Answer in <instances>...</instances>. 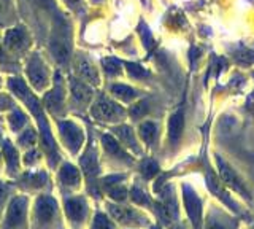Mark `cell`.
<instances>
[{
  "instance_id": "1",
  "label": "cell",
  "mask_w": 254,
  "mask_h": 229,
  "mask_svg": "<svg viewBox=\"0 0 254 229\" xmlns=\"http://www.w3.org/2000/svg\"><path fill=\"white\" fill-rule=\"evenodd\" d=\"M61 225V217L58 212V205L51 196H40L35 204V229H58Z\"/></svg>"
},
{
  "instance_id": "2",
  "label": "cell",
  "mask_w": 254,
  "mask_h": 229,
  "mask_svg": "<svg viewBox=\"0 0 254 229\" xmlns=\"http://www.w3.org/2000/svg\"><path fill=\"white\" fill-rule=\"evenodd\" d=\"M27 197L18 196L11 201L6 212L3 229H26L27 221Z\"/></svg>"
},
{
  "instance_id": "3",
  "label": "cell",
  "mask_w": 254,
  "mask_h": 229,
  "mask_svg": "<svg viewBox=\"0 0 254 229\" xmlns=\"http://www.w3.org/2000/svg\"><path fill=\"white\" fill-rule=\"evenodd\" d=\"M54 32L51 35V51L54 54V58L59 62H67L70 56V38H68V27L67 24H64V21L56 22Z\"/></svg>"
},
{
  "instance_id": "4",
  "label": "cell",
  "mask_w": 254,
  "mask_h": 229,
  "mask_svg": "<svg viewBox=\"0 0 254 229\" xmlns=\"http://www.w3.org/2000/svg\"><path fill=\"white\" fill-rule=\"evenodd\" d=\"M91 113L94 118H97L100 121H108V123H116L124 116V110L121 105H118L116 102L107 99L105 96H100L95 104L91 108Z\"/></svg>"
},
{
  "instance_id": "5",
  "label": "cell",
  "mask_w": 254,
  "mask_h": 229,
  "mask_svg": "<svg viewBox=\"0 0 254 229\" xmlns=\"http://www.w3.org/2000/svg\"><path fill=\"white\" fill-rule=\"evenodd\" d=\"M27 76L30 84L38 91H45L50 86V72L45 66L43 59L38 54H32L27 64Z\"/></svg>"
},
{
  "instance_id": "6",
  "label": "cell",
  "mask_w": 254,
  "mask_h": 229,
  "mask_svg": "<svg viewBox=\"0 0 254 229\" xmlns=\"http://www.w3.org/2000/svg\"><path fill=\"white\" fill-rule=\"evenodd\" d=\"M183 197H185V205L188 210V215L192 221V226L195 229L202 228V204L195 191L189 185L183 186Z\"/></svg>"
},
{
  "instance_id": "7",
  "label": "cell",
  "mask_w": 254,
  "mask_h": 229,
  "mask_svg": "<svg viewBox=\"0 0 254 229\" xmlns=\"http://www.w3.org/2000/svg\"><path fill=\"white\" fill-rule=\"evenodd\" d=\"M216 164H218V170H219V178L222 183H226L229 188H232L234 191H237L238 194H242L243 197H250L248 191H246V188L243 186V183L240 181V178H238L235 175V172L229 167V164L221 159V156H216Z\"/></svg>"
},
{
  "instance_id": "8",
  "label": "cell",
  "mask_w": 254,
  "mask_h": 229,
  "mask_svg": "<svg viewBox=\"0 0 254 229\" xmlns=\"http://www.w3.org/2000/svg\"><path fill=\"white\" fill-rule=\"evenodd\" d=\"M75 72L79 80H83L87 84H99V74L97 69L91 62L89 58L83 56V54H76L75 56Z\"/></svg>"
},
{
  "instance_id": "9",
  "label": "cell",
  "mask_w": 254,
  "mask_h": 229,
  "mask_svg": "<svg viewBox=\"0 0 254 229\" xmlns=\"http://www.w3.org/2000/svg\"><path fill=\"white\" fill-rule=\"evenodd\" d=\"M5 48L8 51L14 53H22L24 50L29 48V35L24 27H14L6 30L5 38H3Z\"/></svg>"
},
{
  "instance_id": "10",
  "label": "cell",
  "mask_w": 254,
  "mask_h": 229,
  "mask_svg": "<svg viewBox=\"0 0 254 229\" xmlns=\"http://www.w3.org/2000/svg\"><path fill=\"white\" fill-rule=\"evenodd\" d=\"M61 126V136L65 142L67 148L71 152V154H76L79 145L83 142V132L79 129V126H76L75 123H70V121H64L59 124Z\"/></svg>"
},
{
  "instance_id": "11",
  "label": "cell",
  "mask_w": 254,
  "mask_h": 229,
  "mask_svg": "<svg viewBox=\"0 0 254 229\" xmlns=\"http://www.w3.org/2000/svg\"><path fill=\"white\" fill-rule=\"evenodd\" d=\"M65 210H67V218L73 228H79L83 225L87 215V205L83 197H71L65 202Z\"/></svg>"
},
{
  "instance_id": "12",
  "label": "cell",
  "mask_w": 254,
  "mask_h": 229,
  "mask_svg": "<svg viewBox=\"0 0 254 229\" xmlns=\"http://www.w3.org/2000/svg\"><path fill=\"white\" fill-rule=\"evenodd\" d=\"M70 91H71V102L78 107L83 108L86 105H89L92 91L89 88V84L84 83L79 78H71L70 80Z\"/></svg>"
},
{
  "instance_id": "13",
  "label": "cell",
  "mask_w": 254,
  "mask_h": 229,
  "mask_svg": "<svg viewBox=\"0 0 254 229\" xmlns=\"http://www.w3.org/2000/svg\"><path fill=\"white\" fill-rule=\"evenodd\" d=\"M111 217L115 220L121 221L124 225H143L145 220L141 218V215H138L137 212H133L129 207H123V205H110L108 207Z\"/></svg>"
},
{
  "instance_id": "14",
  "label": "cell",
  "mask_w": 254,
  "mask_h": 229,
  "mask_svg": "<svg viewBox=\"0 0 254 229\" xmlns=\"http://www.w3.org/2000/svg\"><path fill=\"white\" fill-rule=\"evenodd\" d=\"M206 183H208V186H210V189H211V193H213L214 196H218L221 201H224L230 209H237L235 205H234V202H232V199H230V196L227 194V191H226L224 188H222V181H221V178L214 175V172H211V170L206 172Z\"/></svg>"
},
{
  "instance_id": "15",
  "label": "cell",
  "mask_w": 254,
  "mask_h": 229,
  "mask_svg": "<svg viewBox=\"0 0 254 229\" xmlns=\"http://www.w3.org/2000/svg\"><path fill=\"white\" fill-rule=\"evenodd\" d=\"M183 129H185V115H183V112L173 113L169 121V137L173 145H177L180 142L183 136Z\"/></svg>"
},
{
  "instance_id": "16",
  "label": "cell",
  "mask_w": 254,
  "mask_h": 229,
  "mask_svg": "<svg viewBox=\"0 0 254 229\" xmlns=\"http://www.w3.org/2000/svg\"><path fill=\"white\" fill-rule=\"evenodd\" d=\"M59 178H61V183L64 186L76 188L79 185V173L71 164H64L62 165V169L59 172Z\"/></svg>"
},
{
  "instance_id": "17",
  "label": "cell",
  "mask_w": 254,
  "mask_h": 229,
  "mask_svg": "<svg viewBox=\"0 0 254 229\" xmlns=\"http://www.w3.org/2000/svg\"><path fill=\"white\" fill-rule=\"evenodd\" d=\"M113 132L119 137V140H121L124 145H127L129 148L135 150L137 153H140V147L137 144V140H135L133 131L130 129V126H118V128L113 129Z\"/></svg>"
},
{
  "instance_id": "18",
  "label": "cell",
  "mask_w": 254,
  "mask_h": 229,
  "mask_svg": "<svg viewBox=\"0 0 254 229\" xmlns=\"http://www.w3.org/2000/svg\"><path fill=\"white\" fill-rule=\"evenodd\" d=\"M111 92H113V96L118 97L119 100L123 102H130L137 97V91L130 86H126V84H113L111 86Z\"/></svg>"
},
{
  "instance_id": "19",
  "label": "cell",
  "mask_w": 254,
  "mask_h": 229,
  "mask_svg": "<svg viewBox=\"0 0 254 229\" xmlns=\"http://www.w3.org/2000/svg\"><path fill=\"white\" fill-rule=\"evenodd\" d=\"M103 147H105L107 152L111 154V156H116V157H121V159H127L129 161V156H127L123 150H121V145L118 144V142L111 137V136H103Z\"/></svg>"
},
{
  "instance_id": "20",
  "label": "cell",
  "mask_w": 254,
  "mask_h": 229,
  "mask_svg": "<svg viewBox=\"0 0 254 229\" xmlns=\"http://www.w3.org/2000/svg\"><path fill=\"white\" fill-rule=\"evenodd\" d=\"M140 137H141V140L145 142V144H148V145H151L154 142V139H156V134H157V126H156V123H153V121H146V123H143L141 126H140Z\"/></svg>"
},
{
  "instance_id": "21",
  "label": "cell",
  "mask_w": 254,
  "mask_h": 229,
  "mask_svg": "<svg viewBox=\"0 0 254 229\" xmlns=\"http://www.w3.org/2000/svg\"><path fill=\"white\" fill-rule=\"evenodd\" d=\"M3 152H5V157H8V167H10V172H11V169L16 170L18 169V152L11 147L10 142H5L3 144Z\"/></svg>"
},
{
  "instance_id": "22",
  "label": "cell",
  "mask_w": 254,
  "mask_h": 229,
  "mask_svg": "<svg viewBox=\"0 0 254 229\" xmlns=\"http://www.w3.org/2000/svg\"><path fill=\"white\" fill-rule=\"evenodd\" d=\"M234 58L238 64L242 66H250V64H254V50H238L237 53H234Z\"/></svg>"
},
{
  "instance_id": "23",
  "label": "cell",
  "mask_w": 254,
  "mask_h": 229,
  "mask_svg": "<svg viewBox=\"0 0 254 229\" xmlns=\"http://www.w3.org/2000/svg\"><path fill=\"white\" fill-rule=\"evenodd\" d=\"M26 121H27V116L24 115L19 110H16L14 113L10 115V124H11V129L13 131H19L22 129L24 126H26Z\"/></svg>"
},
{
  "instance_id": "24",
  "label": "cell",
  "mask_w": 254,
  "mask_h": 229,
  "mask_svg": "<svg viewBox=\"0 0 254 229\" xmlns=\"http://www.w3.org/2000/svg\"><path fill=\"white\" fill-rule=\"evenodd\" d=\"M159 170V165L156 161L153 159H146V161H143L141 162V173L145 175L146 178H153L156 173Z\"/></svg>"
},
{
  "instance_id": "25",
  "label": "cell",
  "mask_w": 254,
  "mask_h": 229,
  "mask_svg": "<svg viewBox=\"0 0 254 229\" xmlns=\"http://www.w3.org/2000/svg\"><path fill=\"white\" fill-rule=\"evenodd\" d=\"M103 69H105V72L108 75H118L121 72V62L110 58V59H105L103 61Z\"/></svg>"
},
{
  "instance_id": "26",
  "label": "cell",
  "mask_w": 254,
  "mask_h": 229,
  "mask_svg": "<svg viewBox=\"0 0 254 229\" xmlns=\"http://www.w3.org/2000/svg\"><path fill=\"white\" fill-rule=\"evenodd\" d=\"M92 229H115V225L108 220V217L97 213V217H95L92 223Z\"/></svg>"
},
{
  "instance_id": "27",
  "label": "cell",
  "mask_w": 254,
  "mask_h": 229,
  "mask_svg": "<svg viewBox=\"0 0 254 229\" xmlns=\"http://www.w3.org/2000/svg\"><path fill=\"white\" fill-rule=\"evenodd\" d=\"M35 140H37V134H35V131L32 129V128H29V129L19 137V142H21V144H22L24 147L35 145Z\"/></svg>"
},
{
  "instance_id": "28",
  "label": "cell",
  "mask_w": 254,
  "mask_h": 229,
  "mask_svg": "<svg viewBox=\"0 0 254 229\" xmlns=\"http://www.w3.org/2000/svg\"><path fill=\"white\" fill-rule=\"evenodd\" d=\"M127 70H129V74H130V76L132 78H145L148 74H146V70L143 69V67H140L138 64H127Z\"/></svg>"
},
{
  "instance_id": "29",
  "label": "cell",
  "mask_w": 254,
  "mask_h": 229,
  "mask_svg": "<svg viewBox=\"0 0 254 229\" xmlns=\"http://www.w3.org/2000/svg\"><path fill=\"white\" fill-rule=\"evenodd\" d=\"M146 110H148L146 100H141V102H137V104H135V105L132 107L130 113H132L133 118H140V116H143V115L146 113Z\"/></svg>"
},
{
  "instance_id": "30",
  "label": "cell",
  "mask_w": 254,
  "mask_h": 229,
  "mask_svg": "<svg viewBox=\"0 0 254 229\" xmlns=\"http://www.w3.org/2000/svg\"><path fill=\"white\" fill-rule=\"evenodd\" d=\"M132 199L137 202V204H141V205H148L149 204L148 196L143 193L141 189H138V188H133L132 189Z\"/></svg>"
},
{
  "instance_id": "31",
  "label": "cell",
  "mask_w": 254,
  "mask_h": 229,
  "mask_svg": "<svg viewBox=\"0 0 254 229\" xmlns=\"http://www.w3.org/2000/svg\"><path fill=\"white\" fill-rule=\"evenodd\" d=\"M6 48H3L2 45H0V62L2 64H5V62L8 61V51H5Z\"/></svg>"
},
{
  "instance_id": "32",
  "label": "cell",
  "mask_w": 254,
  "mask_h": 229,
  "mask_svg": "<svg viewBox=\"0 0 254 229\" xmlns=\"http://www.w3.org/2000/svg\"><path fill=\"white\" fill-rule=\"evenodd\" d=\"M208 229H226L224 226H222L219 221H216V220H211L210 223H208Z\"/></svg>"
},
{
  "instance_id": "33",
  "label": "cell",
  "mask_w": 254,
  "mask_h": 229,
  "mask_svg": "<svg viewBox=\"0 0 254 229\" xmlns=\"http://www.w3.org/2000/svg\"><path fill=\"white\" fill-rule=\"evenodd\" d=\"M246 108H248L250 112H254V92L248 97V102H246Z\"/></svg>"
},
{
  "instance_id": "34",
  "label": "cell",
  "mask_w": 254,
  "mask_h": 229,
  "mask_svg": "<svg viewBox=\"0 0 254 229\" xmlns=\"http://www.w3.org/2000/svg\"><path fill=\"white\" fill-rule=\"evenodd\" d=\"M6 3H8V0H0V16L6 11Z\"/></svg>"
},
{
  "instance_id": "35",
  "label": "cell",
  "mask_w": 254,
  "mask_h": 229,
  "mask_svg": "<svg viewBox=\"0 0 254 229\" xmlns=\"http://www.w3.org/2000/svg\"><path fill=\"white\" fill-rule=\"evenodd\" d=\"M79 2H81V0H65V3L68 6H71V8H76V6L79 5Z\"/></svg>"
},
{
  "instance_id": "36",
  "label": "cell",
  "mask_w": 254,
  "mask_h": 229,
  "mask_svg": "<svg viewBox=\"0 0 254 229\" xmlns=\"http://www.w3.org/2000/svg\"><path fill=\"white\" fill-rule=\"evenodd\" d=\"M37 2L42 5V6H51L53 3V0H37Z\"/></svg>"
},
{
  "instance_id": "37",
  "label": "cell",
  "mask_w": 254,
  "mask_h": 229,
  "mask_svg": "<svg viewBox=\"0 0 254 229\" xmlns=\"http://www.w3.org/2000/svg\"><path fill=\"white\" fill-rule=\"evenodd\" d=\"M151 229H161V228H151Z\"/></svg>"
},
{
  "instance_id": "38",
  "label": "cell",
  "mask_w": 254,
  "mask_h": 229,
  "mask_svg": "<svg viewBox=\"0 0 254 229\" xmlns=\"http://www.w3.org/2000/svg\"><path fill=\"white\" fill-rule=\"evenodd\" d=\"M172 229H181V228H172Z\"/></svg>"
},
{
  "instance_id": "39",
  "label": "cell",
  "mask_w": 254,
  "mask_h": 229,
  "mask_svg": "<svg viewBox=\"0 0 254 229\" xmlns=\"http://www.w3.org/2000/svg\"><path fill=\"white\" fill-rule=\"evenodd\" d=\"M0 84H2V81H0Z\"/></svg>"
}]
</instances>
